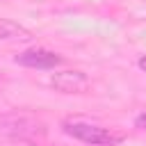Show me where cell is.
I'll use <instances>...</instances> for the list:
<instances>
[{
	"label": "cell",
	"instance_id": "1",
	"mask_svg": "<svg viewBox=\"0 0 146 146\" xmlns=\"http://www.w3.org/2000/svg\"><path fill=\"white\" fill-rule=\"evenodd\" d=\"M48 132V125L43 119H39L32 112H5L0 114V135L7 139H18V141H32L39 139Z\"/></svg>",
	"mask_w": 146,
	"mask_h": 146
},
{
	"label": "cell",
	"instance_id": "2",
	"mask_svg": "<svg viewBox=\"0 0 146 146\" xmlns=\"http://www.w3.org/2000/svg\"><path fill=\"white\" fill-rule=\"evenodd\" d=\"M62 130L68 137H73L82 144H89V146H116L123 139V135L114 132L112 128H105V125L87 121V119H64Z\"/></svg>",
	"mask_w": 146,
	"mask_h": 146
},
{
	"label": "cell",
	"instance_id": "3",
	"mask_svg": "<svg viewBox=\"0 0 146 146\" xmlns=\"http://www.w3.org/2000/svg\"><path fill=\"white\" fill-rule=\"evenodd\" d=\"M48 84L57 94H66V96H80V94H87L91 89L89 75L84 71H78V68H66V71L50 73Z\"/></svg>",
	"mask_w": 146,
	"mask_h": 146
},
{
	"label": "cell",
	"instance_id": "4",
	"mask_svg": "<svg viewBox=\"0 0 146 146\" xmlns=\"http://www.w3.org/2000/svg\"><path fill=\"white\" fill-rule=\"evenodd\" d=\"M14 62L18 66H25V68H39V71H55L57 66L64 64V57L55 50H48V48H27L23 52H18L14 57Z\"/></svg>",
	"mask_w": 146,
	"mask_h": 146
},
{
	"label": "cell",
	"instance_id": "5",
	"mask_svg": "<svg viewBox=\"0 0 146 146\" xmlns=\"http://www.w3.org/2000/svg\"><path fill=\"white\" fill-rule=\"evenodd\" d=\"M30 39L32 32L25 25L9 18H0V41H30Z\"/></svg>",
	"mask_w": 146,
	"mask_h": 146
},
{
	"label": "cell",
	"instance_id": "6",
	"mask_svg": "<svg viewBox=\"0 0 146 146\" xmlns=\"http://www.w3.org/2000/svg\"><path fill=\"white\" fill-rule=\"evenodd\" d=\"M135 125L137 128H146V112L139 114V116H135Z\"/></svg>",
	"mask_w": 146,
	"mask_h": 146
},
{
	"label": "cell",
	"instance_id": "7",
	"mask_svg": "<svg viewBox=\"0 0 146 146\" xmlns=\"http://www.w3.org/2000/svg\"><path fill=\"white\" fill-rule=\"evenodd\" d=\"M137 66H139V71H141V73H146V55H141V57L137 59Z\"/></svg>",
	"mask_w": 146,
	"mask_h": 146
}]
</instances>
